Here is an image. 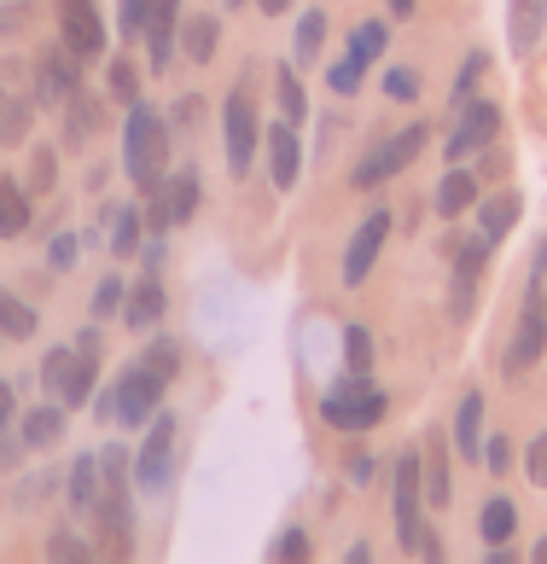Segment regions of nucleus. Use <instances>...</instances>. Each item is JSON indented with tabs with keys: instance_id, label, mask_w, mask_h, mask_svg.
Listing matches in <instances>:
<instances>
[{
	"instance_id": "obj_26",
	"label": "nucleus",
	"mask_w": 547,
	"mask_h": 564,
	"mask_svg": "<svg viewBox=\"0 0 547 564\" xmlns=\"http://www.w3.org/2000/svg\"><path fill=\"white\" fill-rule=\"evenodd\" d=\"M385 41H390V30L378 24V18H367V24H355V35H350V58L355 65H373V58L385 53Z\"/></svg>"
},
{
	"instance_id": "obj_4",
	"label": "nucleus",
	"mask_w": 547,
	"mask_h": 564,
	"mask_svg": "<svg viewBox=\"0 0 547 564\" xmlns=\"http://www.w3.org/2000/svg\"><path fill=\"white\" fill-rule=\"evenodd\" d=\"M175 436H181L175 413H158L152 431H146V443H140V459H135V484L146 495L170 489V477H175Z\"/></svg>"
},
{
	"instance_id": "obj_1",
	"label": "nucleus",
	"mask_w": 547,
	"mask_h": 564,
	"mask_svg": "<svg viewBox=\"0 0 547 564\" xmlns=\"http://www.w3.org/2000/svg\"><path fill=\"white\" fill-rule=\"evenodd\" d=\"M163 163H170V129L152 106H129V122H122V170L140 193H158L163 186Z\"/></svg>"
},
{
	"instance_id": "obj_49",
	"label": "nucleus",
	"mask_w": 547,
	"mask_h": 564,
	"mask_svg": "<svg viewBox=\"0 0 547 564\" xmlns=\"http://www.w3.org/2000/svg\"><path fill=\"white\" fill-rule=\"evenodd\" d=\"M530 484H536V489H547V431L530 443Z\"/></svg>"
},
{
	"instance_id": "obj_56",
	"label": "nucleus",
	"mask_w": 547,
	"mask_h": 564,
	"mask_svg": "<svg viewBox=\"0 0 547 564\" xmlns=\"http://www.w3.org/2000/svg\"><path fill=\"white\" fill-rule=\"evenodd\" d=\"M390 12H396V18H408V12H414V0H390Z\"/></svg>"
},
{
	"instance_id": "obj_58",
	"label": "nucleus",
	"mask_w": 547,
	"mask_h": 564,
	"mask_svg": "<svg viewBox=\"0 0 547 564\" xmlns=\"http://www.w3.org/2000/svg\"><path fill=\"white\" fill-rule=\"evenodd\" d=\"M227 7H239V0H227Z\"/></svg>"
},
{
	"instance_id": "obj_57",
	"label": "nucleus",
	"mask_w": 547,
	"mask_h": 564,
	"mask_svg": "<svg viewBox=\"0 0 547 564\" xmlns=\"http://www.w3.org/2000/svg\"><path fill=\"white\" fill-rule=\"evenodd\" d=\"M536 564H547V541H536Z\"/></svg>"
},
{
	"instance_id": "obj_18",
	"label": "nucleus",
	"mask_w": 547,
	"mask_h": 564,
	"mask_svg": "<svg viewBox=\"0 0 547 564\" xmlns=\"http://www.w3.org/2000/svg\"><path fill=\"white\" fill-rule=\"evenodd\" d=\"M94 379H99V349H76V355H71V372H65V384H58L65 408H88Z\"/></svg>"
},
{
	"instance_id": "obj_7",
	"label": "nucleus",
	"mask_w": 547,
	"mask_h": 564,
	"mask_svg": "<svg viewBox=\"0 0 547 564\" xmlns=\"http://www.w3.org/2000/svg\"><path fill=\"white\" fill-rule=\"evenodd\" d=\"M495 134H501V111L490 106V99L466 106V111H460V122H454V134H449V163L478 158L483 145H495Z\"/></svg>"
},
{
	"instance_id": "obj_29",
	"label": "nucleus",
	"mask_w": 547,
	"mask_h": 564,
	"mask_svg": "<svg viewBox=\"0 0 547 564\" xmlns=\"http://www.w3.org/2000/svg\"><path fill=\"white\" fill-rule=\"evenodd\" d=\"M30 332H35V308H24L18 297L0 291V338H30Z\"/></svg>"
},
{
	"instance_id": "obj_52",
	"label": "nucleus",
	"mask_w": 547,
	"mask_h": 564,
	"mask_svg": "<svg viewBox=\"0 0 547 564\" xmlns=\"http://www.w3.org/2000/svg\"><path fill=\"white\" fill-rule=\"evenodd\" d=\"M530 291H541V297H547V239L536 245V280H530Z\"/></svg>"
},
{
	"instance_id": "obj_43",
	"label": "nucleus",
	"mask_w": 547,
	"mask_h": 564,
	"mask_svg": "<svg viewBox=\"0 0 547 564\" xmlns=\"http://www.w3.org/2000/svg\"><path fill=\"white\" fill-rule=\"evenodd\" d=\"M385 94H390V99H414V94H419V70L396 65V70L385 76Z\"/></svg>"
},
{
	"instance_id": "obj_12",
	"label": "nucleus",
	"mask_w": 547,
	"mask_h": 564,
	"mask_svg": "<svg viewBox=\"0 0 547 564\" xmlns=\"http://www.w3.org/2000/svg\"><path fill=\"white\" fill-rule=\"evenodd\" d=\"M158 395H163V379H158V372H146V367H129V372H122V379H117V420H129V425L152 420Z\"/></svg>"
},
{
	"instance_id": "obj_28",
	"label": "nucleus",
	"mask_w": 547,
	"mask_h": 564,
	"mask_svg": "<svg viewBox=\"0 0 547 564\" xmlns=\"http://www.w3.org/2000/svg\"><path fill=\"white\" fill-rule=\"evenodd\" d=\"M140 250V210H111V257H135Z\"/></svg>"
},
{
	"instance_id": "obj_2",
	"label": "nucleus",
	"mask_w": 547,
	"mask_h": 564,
	"mask_svg": "<svg viewBox=\"0 0 547 564\" xmlns=\"http://www.w3.org/2000/svg\"><path fill=\"white\" fill-rule=\"evenodd\" d=\"M385 390H378L367 372H355V379H344V384H332L326 395H321V420L332 425V431H373L378 420H385Z\"/></svg>"
},
{
	"instance_id": "obj_17",
	"label": "nucleus",
	"mask_w": 547,
	"mask_h": 564,
	"mask_svg": "<svg viewBox=\"0 0 547 564\" xmlns=\"http://www.w3.org/2000/svg\"><path fill=\"white\" fill-rule=\"evenodd\" d=\"M268 175L274 186H298V134H291V122H280V129H268Z\"/></svg>"
},
{
	"instance_id": "obj_37",
	"label": "nucleus",
	"mask_w": 547,
	"mask_h": 564,
	"mask_svg": "<svg viewBox=\"0 0 547 564\" xmlns=\"http://www.w3.org/2000/svg\"><path fill=\"white\" fill-rule=\"evenodd\" d=\"M483 245H490V239H460V245H449V257H454V268H460V274H483Z\"/></svg>"
},
{
	"instance_id": "obj_45",
	"label": "nucleus",
	"mask_w": 547,
	"mask_h": 564,
	"mask_svg": "<svg viewBox=\"0 0 547 564\" xmlns=\"http://www.w3.org/2000/svg\"><path fill=\"white\" fill-rule=\"evenodd\" d=\"M122 308V280H99V291H94V315H117Z\"/></svg>"
},
{
	"instance_id": "obj_54",
	"label": "nucleus",
	"mask_w": 547,
	"mask_h": 564,
	"mask_svg": "<svg viewBox=\"0 0 547 564\" xmlns=\"http://www.w3.org/2000/svg\"><path fill=\"white\" fill-rule=\"evenodd\" d=\"M7 420H12V390L0 384V425H7Z\"/></svg>"
},
{
	"instance_id": "obj_13",
	"label": "nucleus",
	"mask_w": 547,
	"mask_h": 564,
	"mask_svg": "<svg viewBox=\"0 0 547 564\" xmlns=\"http://www.w3.org/2000/svg\"><path fill=\"white\" fill-rule=\"evenodd\" d=\"M175 35H181V0H152V18H146V47H152V65L158 70L175 58Z\"/></svg>"
},
{
	"instance_id": "obj_36",
	"label": "nucleus",
	"mask_w": 547,
	"mask_h": 564,
	"mask_svg": "<svg viewBox=\"0 0 547 564\" xmlns=\"http://www.w3.org/2000/svg\"><path fill=\"white\" fill-rule=\"evenodd\" d=\"M111 94L122 99V106H135V99H140V70H135V58H117V65H111Z\"/></svg>"
},
{
	"instance_id": "obj_38",
	"label": "nucleus",
	"mask_w": 547,
	"mask_h": 564,
	"mask_svg": "<svg viewBox=\"0 0 547 564\" xmlns=\"http://www.w3.org/2000/svg\"><path fill=\"white\" fill-rule=\"evenodd\" d=\"M146 18H152V0H122V12H117V30L122 35H146Z\"/></svg>"
},
{
	"instance_id": "obj_40",
	"label": "nucleus",
	"mask_w": 547,
	"mask_h": 564,
	"mask_svg": "<svg viewBox=\"0 0 547 564\" xmlns=\"http://www.w3.org/2000/svg\"><path fill=\"white\" fill-rule=\"evenodd\" d=\"M274 82H280V106H286V122H303V88H298V76H291V70H280Z\"/></svg>"
},
{
	"instance_id": "obj_48",
	"label": "nucleus",
	"mask_w": 547,
	"mask_h": 564,
	"mask_svg": "<svg viewBox=\"0 0 547 564\" xmlns=\"http://www.w3.org/2000/svg\"><path fill=\"white\" fill-rule=\"evenodd\" d=\"M478 76H483V53H472V58H466V70L454 76V106H460V99H466V94L478 88Z\"/></svg>"
},
{
	"instance_id": "obj_15",
	"label": "nucleus",
	"mask_w": 547,
	"mask_h": 564,
	"mask_svg": "<svg viewBox=\"0 0 547 564\" xmlns=\"http://www.w3.org/2000/svg\"><path fill=\"white\" fill-rule=\"evenodd\" d=\"M547 30V0H513L507 7V47L513 53H530Z\"/></svg>"
},
{
	"instance_id": "obj_44",
	"label": "nucleus",
	"mask_w": 547,
	"mask_h": 564,
	"mask_svg": "<svg viewBox=\"0 0 547 564\" xmlns=\"http://www.w3.org/2000/svg\"><path fill=\"white\" fill-rule=\"evenodd\" d=\"M71 355H76V344H71V349H53V355H47V361H41V379H47L53 390H58V384H65V372H71Z\"/></svg>"
},
{
	"instance_id": "obj_39",
	"label": "nucleus",
	"mask_w": 547,
	"mask_h": 564,
	"mask_svg": "<svg viewBox=\"0 0 547 564\" xmlns=\"http://www.w3.org/2000/svg\"><path fill=\"white\" fill-rule=\"evenodd\" d=\"M326 82H332V94H355V88H362V65H355V58L344 53L339 65L326 70Z\"/></svg>"
},
{
	"instance_id": "obj_11",
	"label": "nucleus",
	"mask_w": 547,
	"mask_h": 564,
	"mask_svg": "<svg viewBox=\"0 0 547 564\" xmlns=\"http://www.w3.org/2000/svg\"><path fill=\"white\" fill-rule=\"evenodd\" d=\"M35 70V99L41 106H53V99H71L82 88V58L71 47H53V53H41V65Z\"/></svg>"
},
{
	"instance_id": "obj_6",
	"label": "nucleus",
	"mask_w": 547,
	"mask_h": 564,
	"mask_svg": "<svg viewBox=\"0 0 547 564\" xmlns=\"http://www.w3.org/2000/svg\"><path fill=\"white\" fill-rule=\"evenodd\" d=\"M547 349V297L530 291L524 297V315H518V332H513V349L501 355V372H530Z\"/></svg>"
},
{
	"instance_id": "obj_23",
	"label": "nucleus",
	"mask_w": 547,
	"mask_h": 564,
	"mask_svg": "<svg viewBox=\"0 0 547 564\" xmlns=\"http://www.w3.org/2000/svg\"><path fill=\"white\" fill-rule=\"evenodd\" d=\"M216 35H222L216 18H186V24H181V47H186V58H193V65H210V58H216Z\"/></svg>"
},
{
	"instance_id": "obj_35",
	"label": "nucleus",
	"mask_w": 547,
	"mask_h": 564,
	"mask_svg": "<svg viewBox=\"0 0 547 564\" xmlns=\"http://www.w3.org/2000/svg\"><path fill=\"white\" fill-rule=\"evenodd\" d=\"M344 361H350V372H367V367H373V338H367V326H344Z\"/></svg>"
},
{
	"instance_id": "obj_24",
	"label": "nucleus",
	"mask_w": 547,
	"mask_h": 564,
	"mask_svg": "<svg viewBox=\"0 0 547 564\" xmlns=\"http://www.w3.org/2000/svg\"><path fill=\"white\" fill-rule=\"evenodd\" d=\"M58 436H65V408H35L24 420V436H18V443L24 448H53Z\"/></svg>"
},
{
	"instance_id": "obj_20",
	"label": "nucleus",
	"mask_w": 547,
	"mask_h": 564,
	"mask_svg": "<svg viewBox=\"0 0 547 564\" xmlns=\"http://www.w3.org/2000/svg\"><path fill=\"white\" fill-rule=\"evenodd\" d=\"M30 227V193L0 175V239H18Z\"/></svg>"
},
{
	"instance_id": "obj_51",
	"label": "nucleus",
	"mask_w": 547,
	"mask_h": 564,
	"mask_svg": "<svg viewBox=\"0 0 547 564\" xmlns=\"http://www.w3.org/2000/svg\"><path fill=\"white\" fill-rule=\"evenodd\" d=\"M199 111H204V99H199V94H186V99H181V106H175L170 117L181 122V129H193V122H199Z\"/></svg>"
},
{
	"instance_id": "obj_3",
	"label": "nucleus",
	"mask_w": 547,
	"mask_h": 564,
	"mask_svg": "<svg viewBox=\"0 0 547 564\" xmlns=\"http://www.w3.org/2000/svg\"><path fill=\"white\" fill-rule=\"evenodd\" d=\"M396 535H403V553L443 558V547H437L431 530H426V518H419V459L414 454L396 459Z\"/></svg>"
},
{
	"instance_id": "obj_55",
	"label": "nucleus",
	"mask_w": 547,
	"mask_h": 564,
	"mask_svg": "<svg viewBox=\"0 0 547 564\" xmlns=\"http://www.w3.org/2000/svg\"><path fill=\"white\" fill-rule=\"evenodd\" d=\"M257 7H262V12L274 18V12H286V7H291V0H257Z\"/></svg>"
},
{
	"instance_id": "obj_47",
	"label": "nucleus",
	"mask_w": 547,
	"mask_h": 564,
	"mask_svg": "<svg viewBox=\"0 0 547 564\" xmlns=\"http://www.w3.org/2000/svg\"><path fill=\"white\" fill-rule=\"evenodd\" d=\"M47 262L58 268V274H65V268L76 262V234H58V239L47 245Z\"/></svg>"
},
{
	"instance_id": "obj_34",
	"label": "nucleus",
	"mask_w": 547,
	"mask_h": 564,
	"mask_svg": "<svg viewBox=\"0 0 547 564\" xmlns=\"http://www.w3.org/2000/svg\"><path fill=\"white\" fill-rule=\"evenodd\" d=\"M53 181H58L53 152H35V158H30V181H24V193H30V198H47V193H53Z\"/></svg>"
},
{
	"instance_id": "obj_16",
	"label": "nucleus",
	"mask_w": 547,
	"mask_h": 564,
	"mask_svg": "<svg viewBox=\"0 0 547 564\" xmlns=\"http://www.w3.org/2000/svg\"><path fill=\"white\" fill-rule=\"evenodd\" d=\"M454 448L460 459H483V395L478 390H466L454 408Z\"/></svg>"
},
{
	"instance_id": "obj_27",
	"label": "nucleus",
	"mask_w": 547,
	"mask_h": 564,
	"mask_svg": "<svg viewBox=\"0 0 547 564\" xmlns=\"http://www.w3.org/2000/svg\"><path fill=\"white\" fill-rule=\"evenodd\" d=\"M94 500H99V459H88V454H82L76 466H71V507H82V512H88Z\"/></svg>"
},
{
	"instance_id": "obj_14",
	"label": "nucleus",
	"mask_w": 547,
	"mask_h": 564,
	"mask_svg": "<svg viewBox=\"0 0 547 564\" xmlns=\"http://www.w3.org/2000/svg\"><path fill=\"white\" fill-rule=\"evenodd\" d=\"M152 198H158V204H152V227L193 221V210H199V181H193V175H181V181H170V186H158Z\"/></svg>"
},
{
	"instance_id": "obj_21",
	"label": "nucleus",
	"mask_w": 547,
	"mask_h": 564,
	"mask_svg": "<svg viewBox=\"0 0 547 564\" xmlns=\"http://www.w3.org/2000/svg\"><path fill=\"white\" fill-rule=\"evenodd\" d=\"M513 530H518V507H513L507 495H495L490 507L478 512V535L490 541V547H501V541H513Z\"/></svg>"
},
{
	"instance_id": "obj_8",
	"label": "nucleus",
	"mask_w": 547,
	"mask_h": 564,
	"mask_svg": "<svg viewBox=\"0 0 547 564\" xmlns=\"http://www.w3.org/2000/svg\"><path fill=\"white\" fill-rule=\"evenodd\" d=\"M222 134H227V170L245 175V170H250V145H257V117H250V82H239L234 99H227Z\"/></svg>"
},
{
	"instance_id": "obj_46",
	"label": "nucleus",
	"mask_w": 547,
	"mask_h": 564,
	"mask_svg": "<svg viewBox=\"0 0 547 564\" xmlns=\"http://www.w3.org/2000/svg\"><path fill=\"white\" fill-rule=\"evenodd\" d=\"M426 500H437V507L449 500V466H443V448L431 454V489H426Z\"/></svg>"
},
{
	"instance_id": "obj_10",
	"label": "nucleus",
	"mask_w": 547,
	"mask_h": 564,
	"mask_svg": "<svg viewBox=\"0 0 547 564\" xmlns=\"http://www.w3.org/2000/svg\"><path fill=\"white\" fill-rule=\"evenodd\" d=\"M390 239V210H373L362 227H355V239L344 250V285H362L373 274V262H378V250H385Z\"/></svg>"
},
{
	"instance_id": "obj_31",
	"label": "nucleus",
	"mask_w": 547,
	"mask_h": 564,
	"mask_svg": "<svg viewBox=\"0 0 547 564\" xmlns=\"http://www.w3.org/2000/svg\"><path fill=\"white\" fill-rule=\"evenodd\" d=\"M94 129H99V99L76 88L71 94V140H88Z\"/></svg>"
},
{
	"instance_id": "obj_53",
	"label": "nucleus",
	"mask_w": 547,
	"mask_h": 564,
	"mask_svg": "<svg viewBox=\"0 0 547 564\" xmlns=\"http://www.w3.org/2000/svg\"><path fill=\"white\" fill-rule=\"evenodd\" d=\"M367 477H373V454H355L350 459V484H367Z\"/></svg>"
},
{
	"instance_id": "obj_25",
	"label": "nucleus",
	"mask_w": 547,
	"mask_h": 564,
	"mask_svg": "<svg viewBox=\"0 0 547 564\" xmlns=\"http://www.w3.org/2000/svg\"><path fill=\"white\" fill-rule=\"evenodd\" d=\"M518 210H524V198H518V193H495L490 204H483V239L513 234V227H518Z\"/></svg>"
},
{
	"instance_id": "obj_5",
	"label": "nucleus",
	"mask_w": 547,
	"mask_h": 564,
	"mask_svg": "<svg viewBox=\"0 0 547 564\" xmlns=\"http://www.w3.org/2000/svg\"><path fill=\"white\" fill-rule=\"evenodd\" d=\"M419 145H426V122H414V129H403V134H390L385 145H378V152H367V163H362V170H355L350 181H355V186H362V193H367V186H378V181H390V175H403L408 163L419 158Z\"/></svg>"
},
{
	"instance_id": "obj_9",
	"label": "nucleus",
	"mask_w": 547,
	"mask_h": 564,
	"mask_svg": "<svg viewBox=\"0 0 547 564\" xmlns=\"http://www.w3.org/2000/svg\"><path fill=\"white\" fill-rule=\"evenodd\" d=\"M58 30L76 58H99L105 53V24L94 12V0H58Z\"/></svg>"
},
{
	"instance_id": "obj_41",
	"label": "nucleus",
	"mask_w": 547,
	"mask_h": 564,
	"mask_svg": "<svg viewBox=\"0 0 547 564\" xmlns=\"http://www.w3.org/2000/svg\"><path fill=\"white\" fill-rule=\"evenodd\" d=\"M483 466H490L495 477H507V466H513V448H507V436H483Z\"/></svg>"
},
{
	"instance_id": "obj_30",
	"label": "nucleus",
	"mask_w": 547,
	"mask_h": 564,
	"mask_svg": "<svg viewBox=\"0 0 547 564\" xmlns=\"http://www.w3.org/2000/svg\"><path fill=\"white\" fill-rule=\"evenodd\" d=\"M321 47H326V12L314 7V12L298 18V58H314Z\"/></svg>"
},
{
	"instance_id": "obj_50",
	"label": "nucleus",
	"mask_w": 547,
	"mask_h": 564,
	"mask_svg": "<svg viewBox=\"0 0 547 564\" xmlns=\"http://www.w3.org/2000/svg\"><path fill=\"white\" fill-rule=\"evenodd\" d=\"M280 558H286V564H303V558H309V535H303V530H286Z\"/></svg>"
},
{
	"instance_id": "obj_33",
	"label": "nucleus",
	"mask_w": 547,
	"mask_h": 564,
	"mask_svg": "<svg viewBox=\"0 0 547 564\" xmlns=\"http://www.w3.org/2000/svg\"><path fill=\"white\" fill-rule=\"evenodd\" d=\"M140 367H146V372H158V379H163V384H170V379H175V372H181V349L158 338L152 349H146V355H140Z\"/></svg>"
},
{
	"instance_id": "obj_42",
	"label": "nucleus",
	"mask_w": 547,
	"mask_h": 564,
	"mask_svg": "<svg viewBox=\"0 0 547 564\" xmlns=\"http://www.w3.org/2000/svg\"><path fill=\"white\" fill-rule=\"evenodd\" d=\"M94 547L88 541H76L71 530H53V541H47V558H88Z\"/></svg>"
},
{
	"instance_id": "obj_32",
	"label": "nucleus",
	"mask_w": 547,
	"mask_h": 564,
	"mask_svg": "<svg viewBox=\"0 0 547 564\" xmlns=\"http://www.w3.org/2000/svg\"><path fill=\"white\" fill-rule=\"evenodd\" d=\"M35 24V0H7V7H0V41H18Z\"/></svg>"
},
{
	"instance_id": "obj_22",
	"label": "nucleus",
	"mask_w": 547,
	"mask_h": 564,
	"mask_svg": "<svg viewBox=\"0 0 547 564\" xmlns=\"http://www.w3.org/2000/svg\"><path fill=\"white\" fill-rule=\"evenodd\" d=\"M122 315H129V326H140V332H146V326H158V321H163V285L146 274V280L135 285V297L122 303Z\"/></svg>"
},
{
	"instance_id": "obj_19",
	"label": "nucleus",
	"mask_w": 547,
	"mask_h": 564,
	"mask_svg": "<svg viewBox=\"0 0 547 564\" xmlns=\"http://www.w3.org/2000/svg\"><path fill=\"white\" fill-rule=\"evenodd\" d=\"M472 204H478V175L454 163V170L443 175V186H437V216H449V221H454L460 210H472Z\"/></svg>"
}]
</instances>
